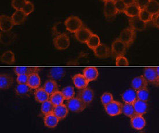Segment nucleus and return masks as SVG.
I'll list each match as a JSON object with an SVG mask.
<instances>
[{"label":"nucleus","mask_w":159,"mask_h":133,"mask_svg":"<svg viewBox=\"0 0 159 133\" xmlns=\"http://www.w3.org/2000/svg\"><path fill=\"white\" fill-rule=\"evenodd\" d=\"M27 15L21 10L16 11L13 13L11 18L14 25H20L23 24L27 18Z\"/></svg>","instance_id":"nucleus-30"},{"label":"nucleus","mask_w":159,"mask_h":133,"mask_svg":"<svg viewBox=\"0 0 159 133\" xmlns=\"http://www.w3.org/2000/svg\"><path fill=\"white\" fill-rule=\"evenodd\" d=\"M43 121L44 125L46 127L49 129H53L57 126L60 120L53 113H52L45 115Z\"/></svg>","instance_id":"nucleus-23"},{"label":"nucleus","mask_w":159,"mask_h":133,"mask_svg":"<svg viewBox=\"0 0 159 133\" xmlns=\"http://www.w3.org/2000/svg\"><path fill=\"white\" fill-rule=\"evenodd\" d=\"M130 27L135 31H142L147 28V23L143 21L138 16L131 17L129 20Z\"/></svg>","instance_id":"nucleus-16"},{"label":"nucleus","mask_w":159,"mask_h":133,"mask_svg":"<svg viewBox=\"0 0 159 133\" xmlns=\"http://www.w3.org/2000/svg\"><path fill=\"white\" fill-rule=\"evenodd\" d=\"M64 23L67 31L72 33H75L82 27H84L83 21L80 17L75 16L68 17L64 21Z\"/></svg>","instance_id":"nucleus-1"},{"label":"nucleus","mask_w":159,"mask_h":133,"mask_svg":"<svg viewBox=\"0 0 159 133\" xmlns=\"http://www.w3.org/2000/svg\"><path fill=\"white\" fill-rule=\"evenodd\" d=\"M66 75V71L63 68L55 67L50 70L48 73V77L56 81L61 80Z\"/></svg>","instance_id":"nucleus-20"},{"label":"nucleus","mask_w":159,"mask_h":133,"mask_svg":"<svg viewBox=\"0 0 159 133\" xmlns=\"http://www.w3.org/2000/svg\"><path fill=\"white\" fill-rule=\"evenodd\" d=\"M27 1V0H12L11 4L16 11H20L22 10Z\"/></svg>","instance_id":"nucleus-44"},{"label":"nucleus","mask_w":159,"mask_h":133,"mask_svg":"<svg viewBox=\"0 0 159 133\" xmlns=\"http://www.w3.org/2000/svg\"><path fill=\"white\" fill-rule=\"evenodd\" d=\"M15 73L17 75L25 74V75H30L34 73H38L41 71V68L39 67H29V66H17L13 69Z\"/></svg>","instance_id":"nucleus-18"},{"label":"nucleus","mask_w":159,"mask_h":133,"mask_svg":"<svg viewBox=\"0 0 159 133\" xmlns=\"http://www.w3.org/2000/svg\"><path fill=\"white\" fill-rule=\"evenodd\" d=\"M143 76L148 83L158 87V76L156 67H147L144 70Z\"/></svg>","instance_id":"nucleus-8"},{"label":"nucleus","mask_w":159,"mask_h":133,"mask_svg":"<svg viewBox=\"0 0 159 133\" xmlns=\"http://www.w3.org/2000/svg\"><path fill=\"white\" fill-rule=\"evenodd\" d=\"M93 51L97 57L101 59L108 58L111 54V50L104 44H100Z\"/></svg>","instance_id":"nucleus-12"},{"label":"nucleus","mask_w":159,"mask_h":133,"mask_svg":"<svg viewBox=\"0 0 159 133\" xmlns=\"http://www.w3.org/2000/svg\"><path fill=\"white\" fill-rule=\"evenodd\" d=\"M113 101V95L109 92H105L101 97V103L104 107L111 103Z\"/></svg>","instance_id":"nucleus-42"},{"label":"nucleus","mask_w":159,"mask_h":133,"mask_svg":"<svg viewBox=\"0 0 159 133\" xmlns=\"http://www.w3.org/2000/svg\"><path fill=\"white\" fill-rule=\"evenodd\" d=\"M137 96L138 100L147 102L149 99L150 93L148 89L147 88H145L137 91Z\"/></svg>","instance_id":"nucleus-41"},{"label":"nucleus","mask_w":159,"mask_h":133,"mask_svg":"<svg viewBox=\"0 0 159 133\" xmlns=\"http://www.w3.org/2000/svg\"><path fill=\"white\" fill-rule=\"evenodd\" d=\"M55 107V105L52 104L50 100H48L42 103L41 111L42 114L45 116L48 114L53 113Z\"/></svg>","instance_id":"nucleus-37"},{"label":"nucleus","mask_w":159,"mask_h":133,"mask_svg":"<svg viewBox=\"0 0 159 133\" xmlns=\"http://www.w3.org/2000/svg\"><path fill=\"white\" fill-rule=\"evenodd\" d=\"M118 13L113 0L105 2L104 14L107 20H112L115 18Z\"/></svg>","instance_id":"nucleus-7"},{"label":"nucleus","mask_w":159,"mask_h":133,"mask_svg":"<svg viewBox=\"0 0 159 133\" xmlns=\"http://www.w3.org/2000/svg\"><path fill=\"white\" fill-rule=\"evenodd\" d=\"M140 11H141V9L138 5L136 4H134L127 6L124 13L127 16L131 18V17L138 16Z\"/></svg>","instance_id":"nucleus-33"},{"label":"nucleus","mask_w":159,"mask_h":133,"mask_svg":"<svg viewBox=\"0 0 159 133\" xmlns=\"http://www.w3.org/2000/svg\"><path fill=\"white\" fill-rule=\"evenodd\" d=\"M118 38L126 44L127 48H129L135 39L136 31L131 27L126 28L121 31Z\"/></svg>","instance_id":"nucleus-2"},{"label":"nucleus","mask_w":159,"mask_h":133,"mask_svg":"<svg viewBox=\"0 0 159 133\" xmlns=\"http://www.w3.org/2000/svg\"><path fill=\"white\" fill-rule=\"evenodd\" d=\"M133 106H134L135 113L138 115L143 116L147 112V111H148L147 102L137 99L134 102Z\"/></svg>","instance_id":"nucleus-25"},{"label":"nucleus","mask_w":159,"mask_h":133,"mask_svg":"<svg viewBox=\"0 0 159 133\" xmlns=\"http://www.w3.org/2000/svg\"><path fill=\"white\" fill-rule=\"evenodd\" d=\"M156 70L158 76V87H159V67H156Z\"/></svg>","instance_id":"nucleus-51"},{"label":"nucleus","mask_w":159,"mask_h":133,"mask_svg":"<svg viewBox=\"0 0 159 133\" xmlns=\"http://www.w3.org/2000/svg\"><path fill=\"white\" fill-rule=\"evenodd\" d=\"M29 75L21 74L17 75L16 82L18 84H27Z\"/></svg>","instance_id":"nucleus-47"},{"label":"nucleus","mask_w":159,"mask_h":133,"mask_svg":"<svg viewBox=\"0 0 159 133\" xmlns=\"http://www.w3.org/2000/svg\"><path fill=\"white\" fill-rule=\"evenodd\" d=\"M49 100L52 103V104L56 107L63 104L65 99L64 97L62 92L58 91L50 95Z\"/></svg>","instance_id":"nucleus-35"},{"label":"nucleus","mask_w":159,"mask_h":133,"mask_svg":"<svg viewBox=\"0 0 159 133\" xmlns=\"http://www.w3.org/2000/svg\"><path fill=\"white\" fill-rule=\"evenodd\" d=\"M15 93L20 97H27L32 94V89L28 84H17L15 87Z\"/></svg>","instance_id":"nucleus-17"},{"label":"nucleus","mask_w":159,"mask_h":133,"mask_svg":"<svg viewBox=\"0 0 159 133\" xmlns=\"http://www.w3.org/2000/svg\"><path fill=\"white\" fill-rule=\"evenodd\" d=\"M145 9L154 17L159 13V2L156 0H151Z\"/></svg>","instance_id":"nucleus-34"},{"label":"nucleus","mask_w":159,"mask_h":133,"mask_svg":"<svg viewBox=\"0 0 159 133\" xmlns=\"http://www.w3.org/2000/svg\"><path fill=\"white\" fill-rule=\"evenodd\" d=\"M61 92L63 93L65 100L67 101L74 98L75 94L74 88L72 86H68L64 87Z\"/></svg>","instance_id":"nucleus-39"},{"label":"nucleus","mask_w":159,"mask_h":133,"mask_svg":"<svg viewBox=\"0 0 159 133\" xmlns=\"http://www.w3.org/2000/svg\"><path fill=\"white\" fill-rule=\"evenodd\" d=\"M127 48L126 44L117 38L112 44L111 55L115 58L120 56H124L126 54Z\"/></svg>","instance_id":"nucleus-3"},{"label":"nucleus","mask_w":159,"mask_h":133,"mask_svg":"<svg viewBox=\"0 0 159 133\" xmlns=\"http://www.w3.org/2000/svg\"><path fill=\"white\" fill-rule=\"evenodd\" d=\"M114 3L118 13H124L127 6L123 0H114Z\"/></svg>","instance_id":"nucleus-46"},{"label":"nucleus","mask_w":159,"mask_h":133,"mask_svg":"<svg viewBox=\"0 0 159 133\" xmlns=\"http://www.w3.org/2000/svg\"><path fill=\"white\" fill-rule=\"evenodd\" d=\"M101 1H102V2H108V1H113V0H100Z\"/></svg>","instance_id":"nucleus-52"},{"label":"nucleus","mask_w":159,"mask_h":133,"mask_svg":"<svg viewBox=\"0 0 159 133\" xmlns=\"http://www.w3.org/2000/svg\"><path fill=\"white\" fill-rule=\"evenodd\" d=\"M53 42L55 48L59 50H66L70 45V38L67 34L55 37Z\"/></svg>","instance_id":"nucleus-5"},{"label":"nucleus","mask_w":159,"mask_h":133,"mask_svg":"<svg viewBox=\"0 0 159 133\" xmlns=\"http://www.w3.org/2000/svg\"><path fill=\"white\" fill-rule=\"evenodd\" d=\"M122 113L131 119L135 117V115H137L134 109L133 104H127V103L123 104Z\"/></svg>","instance_id":"nucleus-36"},{"label":"nucleus","mask_w":159,"mask_h":133,"mask_svg":"<svg viewBox=\"0 0 159 133\" xmlns=\"http://www.w3.org/2000/svg\"><path fill=\"white\" fill-rule=\"evenodd\" d=\"M68 108L67 105L61 104L58 106H56L54 109L53 113L59 119V120H63L67 117L68 114Z\"/></svg>","instance_id":"nucleus-26"},{"label":"nucleus","mask_w":159,"mask_h":133,"mask_svg":"<svg viewBox=\"0 0 159 133\" xmlns=\"http://www.w3.org/2000/svg\"><path fill=\"white\" fill-rule=\"evenodd\" d=\"M77 97L88 105L90 104L93 100L94 92L91 88L86 87L83 90H81L78 94Z\"/></svg>","instance_id":"nucleus-9"},{"label":"nucleus","mask_w":159,"mask_h":133,"mask_svg":"<svg viewBox=\"0 0 159 133\" xmlns=\"http://www.w3.org/2000/svg\"><path fill=\"white\" fill-rule=\"evenodd\" d=\"M124 3L126 4V6H129L130 5L135 4V0H123Z\"/></svg>","instance_id":"nucleus-50"},{"label":"nucleus","mask_w":159,"mask_h":133,"mask_svg":"<svg viewBox=\"0 0 159 133\" xmlns=\"http://www.w3.org/2000/svg\"><path fill=\"white\" fill-rule=\"evenodd\" d=\"M43 89L50 96L59 91V86L56 80L50 79L45 82Z\"/></svg>","instance_id":"nucleus-27"},{"label":"nucleus","mask_w":159,"mask_h":133,"mask_svg":"<svg viewBox=\"0 0 159 133\" xmlns=\"http://www.w3.org/2000/svg\"><path fill=\"white\" fill-rule=\"evenodd\" d=\"M83 75L88 80V82H92L96 80L99 75L97 68L94 66H89L85 68L83 71Z\"/></svg>","instance_id":"nucleus-19"},{"label":"nucleus","mask_w":159,"mask_h":133,"mask_svg":"<svg viewBox=\"0 0 159 133\" xmlns=\"http://www.w3.org/2000/svg\"><path fill=\"white\" fill-rule=\"evenodd\" d=\"M113 1H114V0H113Z\"/></svg>","instance_id":"nucleus-53"},{"label":"nucleus","mask_w":159,"mask_h":133,"mask_svg":"<svg viewBox=\"0 0 159 133\" xmlns=\"http://www.w3.org/2000/svg\"><path fill=\"white\" fill-rule=\"evenodd\" d=\"M14 83V78L12 75L3 73L0 75V89L1 90H7Z\"/></svg>","instance_id":"nucleus-11"},{"label":"nucleus","mask_w":159,"mask_h":133,"mask_svg":"<svg viewBox=\"0 0 159 133\" xmlns=\"http://www.w3.org/2000/svg\"><path fill=\"white\" fill-rule=\"evenodd\" d=\"M34 10V5L33 4L31 1L27 0L21 11L25 13L27 16H28L33 12Z\"/></svg>","instance_id":"nucleus-43"},{"label":"nucleus","mask_w":159,"mask_h":133,"mask_svg":"<svg viewBox=\"0 0 159 133\" xmlns=\"http://www.w3.org/2000/svg\"><path fill=\"white\" fill-rule=\"evenodd\" d=\"M131 87L135 91H138L143 89L147 88L148 82L143 75L138 76L132 80L131 81Z\"/></svg>","instance_id":"nucleus-14"},{"label":"nucleus","mask_w":159,"mask_h":133,"mask_svg":"<svg viewBox=\"0 0 159 133\" xmlns=\"http://www.w3.org/2000/svg\"><path fill=\"white\" fill-rule=\"evenodd\" d=\"M93 34L92 31L86 27H82L75 33V37L81 43H86L89 38Z\"/></svg>","instance_id":"nucleus-13"},{"label":"nucleus","mask_w":159,"mask_h":133,"mask_svg":"<svg viewBox=\"0 0 159 133\" xmlns=\"http://www.w3.org/2000/svg\"><path fill=\"white\" fill-rule=\"evenodd\" d=\"M122 100L127 104H133L134 102L137 100V91L133 88L126 90L122 94Z\"/></svg>","instance_id":"nucleus-21"},{"label":"nucleus","mask_w":159,"mask_h":133,"mask_svg":"<svg viewBox=\"0 0 159 133\" xmlns=\"http://www.w3.org/2000/svg\"><path fill=\"white\" fill-rule=\"evenodd\" d=\"M67 106L68 109L72 112H82L86 108L87 105L84 103L78 97L68 100Z\"/></svg>","instance_id":"nucleus-4"},{"label":"nucleus","mask_w":159,"mask_h":133,"mask_svg":"<svg viewBox=\"0 0 159 133\" xmlns=\"http://www.w3.org/2000/svg\"><path fill=\"white\" fill-rule=\"evenodd\" d=\"M123 104L120 102L113 100L111 103L105 106V112L111 117H115L122 113Z\"/></svg>","instance_id":"nucleus-6"},{"label":"nucleus","mask_w":159,"mask_h":133,"mask_svg":"<svg viewBox=\"0 0 159 133\" xmlns=\"http://www.w3.org/2000/svg\"><path fill=\"white\" fill-rule=\"evenodd\" d=\"M151 0H135V4L138 5L141 9H145Z\"/></svg>","instance_id":"nucleus-48"},{"label":"nucleus","mask_w":159,"mask_h":133,"mask_svg":"<svg viewBox=\"0 0 159 133\" xmlns=\"http://www.w3.org/2000/svg\"><path fill=\"white\" fill-rule=\"evenodd\" d=\"M16 38V34L13 32L1 31L0 34L1 43L4 45H9L15 41Z\"/></svg>","instance_id":"nucleus-28"},{"label":"nucleus","mask_w":159,"mask_h":133,"mask_svg":"<svg viewBox=\"0 0 159 133\" xmlns=\"http://www.w3.org/2000/svg\"><path fill=\"white\" fill-rule=\"evenodd\" d=\"M14 25L11 17L5 15L0 16V29L1 31H10Z\"/></svg>","instance_id":"nucleus-10"},{"label":"nucleus","mask_w":159,"mask_h":133,"mask_svg":"<svg viewBox=\"0 0 159 133\" xmlns=\"http://www.w3.org/2000/svg\"><path fill=\"white\" fill-rule=\"evenodd\" d=\"M86 44L90 49L94 50L100 44V39L97 35L93 34Z\"/></svg>","instance_id":"nucleus-38"},{"label":"nucleus","mask_w":159,"mask_h":133,"mask_svg":"<svg viewBox=\"0 0 159 133\" xmlns=\"http://www.w3.org/2000/svg\"><path fill=\"white\" fill-rule=\"evenodd\" d=\"M41 78L38 73H34L29 75L27 84L32 89H37L41 86Z\"/></svg>","instance_id":"nucleus-31"},{"label":"nucleus","mask_w":159,"mask_h":133,"mask_svg":"<svg viewBox=\"0 0 159 133\" xmlns=\"http://www.w3.org/2000/svg\"><path fill=\"white\" fill-rule=\"evenodd\" d=\"M0 60L4 64H12L15 62V54L11 50L6 51L1 56Z\"/></svg>","instance_id":"nucleus-32"},{"label":"nucleus","mask_w":159,"mask_h":133,"mask_svg":"<svg viewBox=\"0 0 159 133\" xmlns=\"http://www.w3.org/2000/svg\"><path fill=\"white\" fill-rule=\"evenodd\" d=\"M138 17L141 20H142L145 23H148L152 21L153 16L151 15L150 13L147 11L145 9H142L140 11V12L139 13Z\"/></svg>","instance_id":"nucleus-40"},{"label":"nucleus","mask_w":159,"mask_h":133,"mask_svg":"<svg viewBox=\"0 0 159 133\" xmlns=\"http://www.w3.org/2000/svg\"><path fill=\"white\" fill-rule=\"evenodd\" d=\"M67 28L64 22L59 21L56 23L52 29V35L55 37L67 34Z\"/></svg>","instance_id":"nucleus-29"},{"label":"nucleus","mask_w":159,"mask_h":133,"mask_svg":"<svg viewBox=\"0 0 159 133\" xmlns=\"http://www.w3.org/2000/svg\"><path fill=\"white\" fill-rule=\"evenodd\" d=\"M73 83L78 89L83 90L88 87L89 82L83 74H77L74 75L72 78Z\"/></svg>","instance_id":"nucleus-15"},{"label":"nucleus","mask_w":159,"mask_h":133,"mask_svg":"<svg viewBox=\"0 0 159 133\" xmlns=\"http://www.w3.org/2000/svg\"><path fill=\"white\" fill-rule=\"evenodd\" d=\"M116 66H128L129 65V62L127 58L124 56H120L116 58Z\"/></svg>","instance_id":"nucleus-45"},{"label":"nucleus","mask_w":159,"mask_h":133,"mask_svg":"<svg viewBox=\"0 0 159 133\" xmlns=\"http://www.w3.org/2000/svg\"><path fill=\"white\" fill-rule=\"evenodd\" d=\"M152 23L153 26H155V27L157 29H159V13L153 17Z\"/></svg>","instance_id":"nucleus-49"},{"label":"nucleus","mask_w":159,"mask_h":133,"mask_svg":"<svg viewBox=\"0 0 159 133\" xmlns=\"http://www.w3.org/2000/svg\"><path fill=\"white\" fill-rule=\"evenodd\" d=\"M34 97L35 100L40 103H43L50 99V95L44 90L43 87H39L35 89Z\"/></svg>","instance_id":"nucleus-24"},{"label":"nucleus","mask_w":159,"mask_h":133,"mask_svg":"<svg viewBox=\"0 0 159 133\" xmlns=\"http://www.w3.org/2000/svg\"><path fill=\"white\" fill-rule=\"evenodd\" d=\"M130 123L133 129L138 130H143L146 126V121L142 115H135L131 119Z\"/></svg>","instance_id":"nucleus-22"}]
</instances>
